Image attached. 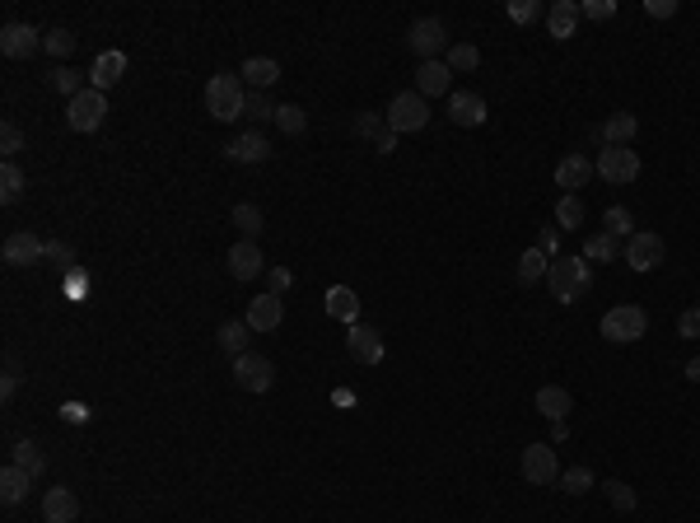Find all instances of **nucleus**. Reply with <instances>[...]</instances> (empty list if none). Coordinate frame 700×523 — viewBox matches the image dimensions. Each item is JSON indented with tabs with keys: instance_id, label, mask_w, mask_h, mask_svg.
<instances>
[{
	"instance_id": "1",
	"label": "nucleus",
	"mask_w": 700,
	"mask_h": 523,
	"mask_svg": "<svg viewBox=\"0 0 700 523\" xmlns=\"http://www.w3.org/2000/svg\"><path fill=\"white\" fill-rule=\"evenodd\" d=\"M205 108H211L215 122H238V117H248V85H243V75H211V85H205Z\"/></svg>"
},
{
	"instance_id": "2",
	"label": "nucleus",
	"mask_w": 700,
	"mask_h": 523,
	"mask_svg": "<svg viewBox=\"0 0 700 523\" xmlns=\"http://www.w3.org/2000/svg\"><path fill=\"white\" fill-rule=\"evenodd\" d=\"M547 280H551V295L560 304H580L589 295V286H593V267L584 257H556L547 267Z\"/></svg>"
},
{
	"instance_id": "3",
	"label": "nucleus",
	"mask_w": 700,
	"mask_h": 523,
	"mask_svg": "<svg viewBox=\"0 0 700 523\" xmlns=\"http://www.w3.org/2000/svg\"><path fill=\"white\" fill-rule=\"evenodd\" d=\"M644 332H649V318H644V309H635V304H616V309L602 313V337L616 341V346H631V341H640Z\"/></svg>"
},
{
	"instance_id": "4",
	"label": "nucleus",
	"mask_w": 700,
	"mask_h": 523,
	"mask_svg": "<svg viewBox=\"0 0 700 523\" xmlns=\"http://www.w3.org/2000/svg\"><path fill=\"white\" fill-rule=\"evenodd\" d=\"M103 117H108V94L94 89V85L66 103V122H70V131H79V136L99 131V127H103Z\"/></svg>"
},
{
	"instance_id": "5",
	"label": "nucleus",
	"mask_w": 700,
	"mask_h": 523,
	"mask_svg": "<svg viewBox=\"0 0 700 523\" xmlns=\"http://www.w3.org/2000/svg\"><path fill=\"white\" fill-rule=\"evenodd\" d=\"M598 178L602 183H611V187H631L635 178H640V154L631 150V145H607L602 154H598Z\"/></svg>"
},
{
	"instance_id": "6",
	"label": "nucleus",
	"mask_w": 700,
	"mask_h": 523,
	"mask_svg": "<svg viewBox=\"0 0 700 523\" xmlns=\"http://www.w3.org/2000/svg\"><path fill=\"white\" fill-rule=\"evenodd\" d=\"M518 472H523L528 486H556L560 481V458H556L551 445H528L523 458H518Z\"/></svg>"
},
{
	"instance_id": "7",
	"label": "nucleus",
	"mask_w": 700,
	"mask_h": 523,
	"mask_svg": "<svg viewBox=\"0 0 700 523\" xmlns=\"http://www.w3.org/2000/svg\"><path fill=\"white\" fill-rule=\"evenodd\" d=\"M430 122V103L411 89V94H397L392 103H388V127L397 131V136H411V131H421Z\"/></svg>"
},
{
	"instance_id": "8",
	"label": "nucleus",
	"mask_w": 700,
	"mask_h": 523,
	"mask_svg": "<svg viewBox=\"0 0 700 523\" xmlns=\"http://www.w3.org/2000/svg\"><path fill=\"white\" fill-rule=\"evenodd\" d=\"M406 47L416 52L421 61H439V52L448 47V28L444 19H416L406 28Z\"/></svg>"
},
{
	"instance_id": "9",
	"label": "nucleus",
	"mask_w": 700,
	"mask_h": 523,
	"mask_svg": "<svg viewBox=\"0 0 700 523\" xmlns=\"http://www.w3.org/2000/svg\"><path fill=\"white\" fill-rule=\"evenodd\" d=\"M234 383H238L243 392H266V388L276 383V365H271L266 355L248 350V355L234 360Z\"/></svg>"
},
{
	"instance_id": "10",
	"label": "nucleus",
	"mask_w": 700,
	"mask_h": 523,
	"mask_svg": "<svg viewBox=\"0 0 700 523\" xmlns=\"http://www.w3.org/2000/svg\"><path fill=\"white\" fill-rule=\"evenodd\" d=\"M663 234H649V229H635L626 238V267L631 271H653V267H663Z\"/></svg>"
},
{
	"instance_id": "11",
	"label": "nucleus",
	"mask_w": 700,
	"mask_h": 523,
	"mask_svg": "<svg viewBox=\"0 0 700 523\" xmlns=\"http://www.w3.org/2000/svg\"><path fill=\"white\" fill-rule=\"evenodd\" d=\"M47 33H37L33 24H5L0 28V52H5L10 61H28L33 52H43Z\"/></svg>"
},
{
	"instance_id": "12",
	"label": "nucleus",
	"mask_w": 700,
	"mask_h": 523,
	"mask_svg": "<svg viewBox=\"0 0 700 523\" xmlns=\"http://www.w3.org/2000/svg\"><path fill=\"white\" fill-rule=\"evenodd\" d=\"M0 257H5L10 267H33V262H47V238H37L28 229H15L5 238V248H0Z\"/></svg>"
},
{
	"instance_id": "13",
	"label": "nucleus",
	"mask_w": 700,
	"mask_h": 523,
	"mask_svg": "<svg viewBox=\"0 0 700 523\" xmlns=\"http://www.w3.org/2000/svg\"><path fill=\"white\" fill-rule=\"evenodd\" d=\"M416 94L421 99H448L453 94V70H448V61H421L416 66Z\"/></svg>"
},
{
	"instance_id": "14",
	"label": "nucleus",
	"mask_w": 700,
	"mask_h": 523,
	"mask_svg": "<svg viewBox=\"0 0 700 523\" xmlns=\"http://www.w3.org/2000/svg\"><path fill=\"white\" fill-rule=\"evenodd\" d=\"M589 178H598L589 154H565L556 164V187H565V196H580V187H589Z\"/></svg>"
},
{
	"instance_id": "15",
	"label": "nucleus",
	"mask_w": 700,
	"mask_h": 523,
	"mask_svg": "<svg viewBox=\"0 0 700 523\" xmlns=\"http://www.w3.org/2000/svg\"><path fill=\"white\" fill-rule=\"evenodd\" d=\"M346 350H350V360H360V365H379V360H383V337L369 323H355L346 332Z\"/></svg>"
},
{
	"instance_id": "16",
	"label": "nucleus",
	"mask_w": 700,
	"mask_h": 523,
	"mask_svg": "<svg viewBox=\"0 0 700 523\" xmlns=\"http://www.w3.org/2000/svg\"><path fill=\"white\" fill-rule=\"evenodd\" d=\"M262 271H266V257H262V248L253 244V238H243V244L229 248V276L234 280H257Z\"/></svg>"
},
{
	"instance_id": "17",
	"label": "nucleus",
	"mask_w": 700,
	"mask_h": 523,
	"mask_svg": "<svg viewBox=\"0 0 700 523\" xmlns=\"http://www.w3.org/2000/svg\"><path fill=\"white\" fill-rule=\"evenodd\" d=\"M280 318H285V304H280V295H257L253 304H248V313H243V323H248L253 332H276L280 328Z\"/></svg>"
},
{
	"instance_id": "18",
	"label": "nucleus",
	"mask_w": 700,
	"mask_h": 523,
	"mask_svg": "<svg viewBox=\"0 0 700 523\" xmlns=\"http://www.w3.org/2000/svg\"><path fill=\"white\" fill-rule=\"evenodd\" d=\"M225 154L234 159V164H266V159H271V141L262 131H243V136H234L225 145Z\"/></svg>"
},
{
	"instance_id": "19",
	"label": "nucleus",
	"mask_w": 700,
	"mask_h": 523,
	"mask_svg": "<svg viewBox=\"0 0 700 523\" xmlns=\"http://www.w3.org/2000/svg\"><path fill=\"white\" fill-rule=\"evenodd\" d=\"M448 117L458 127H481L486 122V99L481 94H467V89H453L448 94Z\"/></svg>"
},
{
	"instance_id": "20",
	"label": "nucleus",
	"mask_w": 700,
	"mask_h": 523,
	"mask_svg": "<svg viewBox=\"0 0 700 523\" xmlns=\"http://www.w3.org/2000/svg\"><path fill=\"white\" fill-rule=\"evenodd\" d=\"M350 131H355V136H364V141H374V150H379V154H392V150H397V131H392L388 122H379L374 112H360L355 122H350Z\"/></svg>"
},
{
	"instance_id": "21",
	"label": "nucleus",
	"mask_w": 700,
	"mask_h": 523,
	"mask_svg": "<svg viewBox=\"0 0 700 523\" xmlns=\"http://www.w3.org/2000/svg\"><path fill=\"white\" fill-rule=\"evenodd\" d=\"M238 75H243V85H253L257 94H266L276 79H280V61H276V57H248Z\"/></svg>"
},
{
	"instance_id": "22",
	"label": "nucleus",
	"mask_w": 700,
	"mask_h": 523,
	"mask_svg": "<svg viewBox=\"0 0 700 523\" xmlns=\"http://www.w3.org/2000/svg\"><path fill=\"white\" fill-rule=\"evenodd\" d=\"M121 75H127V57H121V52H99V61L89 66V85L108 94Z\"/></svg>"
},
{
	"instance_id": "23",
	"label": "nucleus",
	"mask_w": 700,
	"mask_h": 523,
	"mask_svg": "<svg viewBox=\"0 0 700 523\" xmlns=\"http://www.w3.org/2000/svg\"><path fill=\"white\" fill-rule=\"evenodd\" d=\"M43 518H47V523H75V518H79V500H75V491L52 486V491L43 496Z\"/></svg>"
},
{
	"instance_id": "24",
	"label": "nucleus",
	"mask_w": 700,
	"mask_h": 523,
	"mask_svg": "<svg viewBox=\"0 0 700 523\" xmlns=\"http://www.w3.org/2000/svg\"><path fill=\"white\" fill-rule=\"evenodd\" d=\"M580 5L574 0H556V5L547 10V28H551V37L556 43H565V37H574V28H580Z\"/></svg>"
},
{
	"instance_id": "25",
	"label": "nucleus",
	"mask_w": 700,
	"mask_h": 523,
	"mask_svg": "<svg viewBox=\"0 0 700 523\" xmlns=\"http://www.w3.org/2000/svg\"><path fill=\"white\" fill-rule=\"evenodd\" d=\"M327 318H337V323H346V328L360 323V299H355L350 286H332V290H327Z\"/></svg>"
},
{
	"instance_id": "26",
	"label": "nucleus",
	"mask_w": 700,
	"mask_h": 523,
	"mask_svg": "<svg viewBox=\"0 0 700 523\" xmlns=\"http://www.w3.org/2000/svg\"><path fill=\"white\" fill-rule=\"evenodd\" d=\"M569 407H574V397H569L565 388H556V383L538 388V412H542L547 421H565V416H569Z\"/></svg>"
},
{
	"instance_id": "27",
	"label": "nucleus",
	"mask_w": 700,
	"mask_h": 523,
	"mask_svg": "<svg viewBox=\"0 0 700 523\" xmlns=\"http://www.w3.org/2000/svg\"><path fill=\"white\" fill-rule=\"evenodd\" d=\"M616 257H626V244L616 234H589V248H584V262H616Z\"/></svg>"
},
{
	"instance_id": "28",
	"label": "nucleus",
	"mask_w": 700,
	"mask_h": 523,
	"mask_svg": "<svg viewBox=\"0 0 700 523\" xmlns=\"http://www.w3.org/2000/svg\"><path fill=\"white\" fill-rule=\"evenodd\" d=\"M248 337H253V328L248 323H243V318H234V323H225L220 332H215V341H220V350L225 355H248Z\"/></svg>"
},
{
	"instance_id": "29",
	"label": "nucleus",
	"mask_w": 700,
	"mask_h": 523,
	"mask_svg": "<svg viewBox=\"0 0 700 523\" xmlns=\"http://www.w3.org/2000/svg\"><path fill=\"white\" fill-rule=\"evenodd\" d=\"M635 131H640L635 112H611L607 122H602V136H607V145H631V141H635Z\"/></svg>"
},
{
	"instance_id": "30",
	"label": "nucleus",
	"mask_w": 700,
	"mask_h": 523,
	"mask_svg": "<svg viewBox=\"0 0 700 523\" xmlns=\"http://www.w3.org/2000/svg\"><path fill=\"white\" fill-rule=\"evenodd\" d=\"M28 486H33V476L24 472V467H5V472H0V500H5V505H19L24 496H28Z\"/></svg>"
},
{
	"instance_id": "31",
	"label": "nucleus",
	"mask_w": 700,
	"mask_h": 523,
	"mask_svg": "<svg viewBox=\"0 0 700 523\" xmlns=\"http://www.w3.org/2000/svg\"><path fill=\"white\" fill-rule=\"evenodd\" d=\"M547 267H551V257L542 253V248H528V253H518V286H538V280L547 276Z\"/></svg>"
},
{
	"instance_id": "32",
	"label": "nucleus",
	"mask_w": 700,
	"mask_h": 523,
	"mask_svg": "<svg viewBox=\"0 0 700 523\" xmlns=\"http://www.w3.org/2000/svg\"><path fill=\"white\" fill-rule=\"evenodd\" d=\"M229 225H234L243 238H253V244H257V234H262V211L253 206V201H238V206L229 211Z\"/></svg>"
},
{
	"instance_id": "33",
	"label": "nucleus",
	"mask_w": 700,
	"mask_h": 523,
	"mask_svg": "<svg viewBox=\"0 0 700 523\" xmlns=\"http://www.w3.org/2000/svg\"><path fill=\"white\" fill-rule=\"evenodd\" d=\"M85 79H89V75H79V70H70V66H57V70L47 75V85H52L57 94H66V103H70L75 94H85V89H89Z\"/></svg>"
},
{
	"instance_id": "34",
	"label": "nucleus",
	"mask_w": 700,
	"mask_h": 523,
	"mask_svg": "<svg viewBox=\"0 0 700 523\" xmlns=\"http://www.w3.org/2000/svg\"><path fill=\"white\" fill-rule=\"evenodd\" d=\"M15 467H24L37 481V476H43V467H47V458H43V449H37L33 439H19V445H15Z\"/></svg>"
},
{
	"instance_id": "35",
	"label": "nucleus",
	"mask_w": 700,
	"mask_h": 523,
	"mask_svg": "<svg viewBox=\"0 0 700 523\" xmlns=\"http://www.w3.org/2000/svg\"><path fill=\"white\" fill-rule=\"evenodd\" d=\"M19 196H24V173H19L15 159H5V169H0V201H5V206H15Z\"/></svg>"
},
{
	"instance_id": "36",
	"label": "nucleus",
	"mask_w": 700,
	"mask_h": 523,
	"mask_svg": "<svg viewBox=\"0 0 700 523\" xmlns=\"http://www.w3.org/2000/svg\"><path fill=\"white\" fill-rule=\"evenodd\" d=\"M276 127H280L285 136H304L308 117H304V108H295V103H280V108H276Z\"/></svg>"
},
{
	"instance_id": "37",
	"label": "nucleus",
	"mask_w": 700,
	"mask_h": 523,
	"mask_svg": "<svg viewBox=\"0 0 700 523\" xmlns=\"http://www.w3.org/2000/svg\"><path fill=\"white\" fill-rule=\"evenodd\" d=\"M556 486H560L565 496H589V491H593V472H589V467H569V472H560Z\"/></svg>"
},
{
	"instance_id": "38",
	"label": "nucleus",
	"mask_w": 700,
	"mask_h": 523,
	"mask_svg": "<svg viewBox=\"0 0 700 523\" xmlns=\"http://www.w3.org/2000/svg\"><path fill=\"white\" fill-rule=\"evenodd\" d=\"M556 225L560 229H580L584 225V201L580 196H560L556 201Z\"/></svg>"
},
{
	"instance_id": "39",
	"label": "nucleus",
	"mask_w": 700,
	"mask_h": 523,
	"mask_svg": "<svg viewBox=\"0 0 700 523\" xmlns=\"http://www.w3.org/2000/svg\"><path fill=\"white\" fill-rule=\"evenodd\" d=\"M75 43H79V37H75L70 28H52V33H47V43H43V52H52L57 61H70Z\"/></svg>"
},
{
	"instance_id": "40",
	"label": "nucleus",
	"mask_w": 700,
	"mask_h": 523,
	"mask_svg": "<svg viewBox=\"0 0 700 523\" xmlns=\"http://www.w3.org/2000/svg\"><path fill=\"white\" fill-rule=\"evenodd\" d=\"M602 229H607V234H616V238H631V234H635V220H631V211H626V206H611V211L602 215Z\"/></svg>"
},
{
	"instance_id": "41",
	"label": "nucleus",
	"mask_w": 700,
	"mask_h": 523,
	"mask_svg": "<svg viewBox=\"0 0 700 523\" xmlns=\"http://www.w3.org/2000/svg\"><path fill=\"white\" fill-rule=\"evenodd\" d=\"M448 70H476V61H481V52L472 47V43H458V47H448Z\"/></svg>"
},
{
	"instance_id": "42",
	"label": "nucleus",
	"mask_w": 700,
	"mask_h": 523,
	"mask_svg": "<svg viewBox=\"0 0 700 523\" xmlns=\"http://www.w3.org/2000/svg\"><path fill=\"white\" fill-rule=\"evenodd\" d=\"M509 19L514 24H538V19H547V5L542 0H518V5H509Z\"/></svg>"
},
{
	"instance_id": "43",
	"label": "nucleus",
	"mask_w": 700,
	"mask_h": 523,
	"mask_svg": "<svg viewBox=\"0 0 700 523\" xmlns=\"http://www.w3.org/2000/svg\"><path fill=\"white\" fill-rule=\"evenodd\" d=\"M607 496H611V509H622V514L635 509V491L626 486V481H607Z\"/></svg>"
},
{
	"instance_id": "44",
	"label": "nucleus",
	"mask_w": 700,
	"mask_h": 523,
	"mask_svg": "<svg viewBox=\"0 0 700 523\" xmlns=\"http://www.w3.org/2000/svg\"><path fill=\"white\" fill-rule=\"evenodd\" d=\"M24 150V131L15 127V122H5V127H0V154H5V159H15Z\"/></svg>"
},
{
	"instance_id": "45",
	"label": "nucleus",
	"mask_w": 700,
	"mask_h": 523,
	"mask_svg": "<svg viewBox=\"0 0 700 523\" xmlns=\"http://www.w3.org/2000/svg\"><path fill=\"white\" fill-rule=\"evenodd\" d=\"M248 117H253V122H266V117H271V122H276V103L266 99V94H248Z\"/></svg>"
},
{
	"instance_id": "46",
	"label": "nucleus",
	"mask_w": 700,
	"mask_h": 523,
	"mask_svg": "<svg viewBox=\"0 0 700 523\" xmlns=\"http://www.w3.org/2000/svg\"><path fill=\"white\" fill-rule=\"evenodd\" d=\"M47 262H57V267H70V262H75L70 244H61V238H47Z\"/></svg>"
},
{
	"instance_id": "47",
	"label": "nucleus",
	"mask_w": 700,
	"mask_h": 523,
	"mask_svg": "<svg viewBox=\"0 0 700 523\" xmlns=\"http://www.w3.org/2000/svg\"><path fill=\"white\" fill-rule=\"evenodd\" d=\"M266 280H271V295H280V290H290V286H295L290 267H271V271H266Z\"/></svg>"
},
{
	"instance_id": "48",
	"label": "nucleus",
	"mask_w": 700,
	"mask_h": 523,
	"mask_svg": "<svg viewBox=\"0 0 700 523\" xmlns=\"http://www.w3.org/2000/svg\"><path fill=\"white\" fill-rule=\"evenodd\" d=\"M580 15H584V19H611L616 5H611V0H589V5H580Z\"/></svg>"
},
{
	"instance_id": "49",
	"label": "nucleus",
	"mask_w": 700,
	"mask_h": 523,
	"mask_svg": "<svg viewBox=\"0 0 700 523\" xmlns=\"http://www.w3.org/2000/svg\"><path fill=\"white\" fill-rule=\"evenodd\" d=\"M15 388H19V365L10 360V365H5V379H0V402H10V397H15Z\"/></svg>"
},
{
	"instance_id": "50",
	"label": "nucleus",
	"mask_w": 700,
	"mask_h": 523,
	"mask_svg": "<svg viewBox=\"0 0 700 523\" xmlns=\"http://www.w3.org/2000/svg\"><path fill=\"white\" fill-rule=\"evenodd\" d=\"M538 248H542V253H547V257H551V262H556V257H560V234H556V229H551V225H547V229H542V238H538Z\"/></svg>"
},
{
	"instance_id": "51",
	"label": "nucleus",
	"mask_w": 700,
	"mask_h": 523,
	"mask_svg": "<svg viewBox=\"0 0 700 523\" xmlns=\"http://www.w3.org/2000/svg\"><path fill=\"white\" fill-rule=\"evenodd\" d=\"M677 332H682V337H700V309H686V313L677 318Z\"/></svg>"
},
{
	"instance_id": "52",
	"label": "nucleus",
	"mask_w": 700,
	"mask_h": 523,
	"mask_svg": "<svg viewBox=\"0 0 700 523\" xmlns=\"http://www.w3.org/2000/svg\"><path fill=\"white\" fill-rule=\"evenodd\" d=\"M653 19H673L677 15V0H649V5H644Z\"/></svg>"
},
{
	"instance_id": "53",
	"label": "nucleus",
	"mask_w": 700,
	"mask_h": 523,
	"mask_svg": "<svg viewBox=\"0 0 700 523\" xmlns=\"http://www.w3.org/2000/svg\"><path fill=\"white\" fill-rule=\"evenodd\" d=\"M551 439H556V445H565V439H569V425H565V421H551Z\"/></svg>"
},
{
	"instance_id": "54",
	"label": "nucleus",
	"mask_w": 700,
	"mask_h": 523,
	"mask_svg": "<svg viewBox=\"0 0 700 523\" xmlns=\"http://www.w3.org/2000/svg\"><path fill=\"white\" fill-rule=\"evenodd\" d=\"M589 145H602V150H607V136H602V127H589Z\"/></svg>"
},
{
	"instance_id": "55",
	"label": "nucleus",
	"mask_w": 700,
	"mask_h": 523,
	"mask_svg": "<svg viewBox=\"0 0 700 523\" xmlns=\"http://www.w3.org/2000/svg\"><path fill=\"white\" fill-rule=\"evenodd\" d=\"M686 379H691V383H700V355H695L691 365H686Z\"/></svg>"
}]
</instances>
